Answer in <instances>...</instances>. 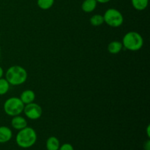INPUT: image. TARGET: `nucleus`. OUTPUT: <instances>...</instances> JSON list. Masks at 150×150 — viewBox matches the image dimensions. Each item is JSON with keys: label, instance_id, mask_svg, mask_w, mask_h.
<instances>
[{"label": "nucleus", "instance_id": "f257e3e1", "mask_svg": "<svg viewBox=\"0 0 150 150\" xmlns=\"http://www.w3.org/2000/svg\"><path fill=\"white\" fill-rule=\"evenodd\" d=\"M28 73L26 69L20 65H13L9 67L5 73V79L10 85L19 86L26 81Z\"/></svg>", "mask_w": 150, "mask_h": 150}, {"label": "nucleus", "instance_id": "f03ea898", "mask_svg": "<svg viewBox=\"0 0 150 150\" xmlns=\"http://www.w3.org/2000/svg\"><path fill=\"white\" fill-rule=\"evenodd\" d=\"M38 139L37 133L32 127H26L18 130L16 137V142L18 146L23 149H28L35 144Z\"/></svg>", "mask_w": 150, "mask_h": 150}, {"label": "nucleus", "instance_id": "7ed1b4c3", "mask_svg": "<svg viewBox=\"0 0 150 150\" xmlns=\"http://www.w3.org/2000/svg\"><path fill=\"white\" fill-rule=\"evenodd\" d=\"M123 48L130 51H139L144 45V39L142 35L137 32H129L122 38Z\"/></svg>", "mask_w": 150, "mask_h": 150}, {"label": "nucleus", "instance_id": "20e7f679", "mask_svg": "<svg viewBox=\"0 0 150 150\" xmlns=\"http://www.w3.org/2000/svg\"><path fill=\"white\" fill-rule=\"evenodd\" d=\"M24 104L19 98L12 97L8 98L4 103V111L10 117L21 115L23 111Z\"/></svg>", "mask_w": 150, "mask_h": 150}, {"label": "nucleus", "instance_id": "39448f33", "mask_svg": "<svg viewBox=\"0 0 150 150\" xmlns=\"http://www.w3.org/2000/svg\"><path fill=\"white\" fill-rule=\"evenodd\" d=\"M104 23L111 27L117 28L122 26L124 22V17L121 12L115 8H109L103 15Z\"/></svg>", "mask_w": 150, "mask_h": 150}, {"label": "nucleus", "instance_id": "423d86ee", "mask_svg": "<svg viewBox=\"0 0 150 150\" xmlns=\"http://www.w3.org/2000/svg\"><path fill=\"white\" fill-rule=\"evenodd\" d=\"M23 113L28 119L32 120H37L42 116V109L40 105L35 103L26 104L23 108Z\"/></svg>", "mask_w": 150, "mask_h": 150}, {"label": "nucleus", "instance_id": "0eeeda50", "mask_svg": "<svg viewBox=\"0 0 150 150\" xmlns=\"http://www.w3.org/2000/svg\"><path fill=\"white\" fill-rule=\"evenodd\" d=\"M11 125L16 130H21L27 127V121L24 117L21 115L15 116L11 120Z\"/></svg>", "mask_w": 150, "mask_h": 150}, {"label": "nucleus", "instance_id": "6e6552de", "mask_svg": "<svg viewBox=\"0 0 150 150\" xmlns=\"http://www.w3.org/2000/svg\"><path fill=\"white\" fill-rule=\"evenodd\" d=\"M13 138V132L7 126H0V144H5Z\"/></svg>", "mask_w": 150, "mask_h": 150}, {"label": "nucleus", "instance_id": "1a4fd4ad", "mask_svg": "<svg viewBox=\"0 0 150 150\" xmlns=\"http://www.w3.org/2000/svg\"><path fill=\"white\" fill-rule=\"evenodd\" d=\"M35 97H36V95H35L34 91L31 90V89H26V90H24L21 94L19 98L23 102V103L26 105V104L33 103L35 100Z\"/></svg>", "mask_w": 150, "mask_h": 150}, {"label": "nucleus", "instance_id": "9d476101", "mask_svg": "<svg viewBox=\"0 0 150 150\" xmlns=\"http://www.w3.org/2000/svg\"><path fill=\"white\" fill-rule=\"evenodd\" d=\"M123 45L122 42L118 40L111 41L108 45V51L111 54H117L122 50Z\"/></svg>", "mask_w": 150, "mask_h": 150}, {"label": "nucleus", "instance_id": "9b49d317", "mask_svg": "<svg viewBox=\"0 0 150 150\" xmlns=\"http://www.w3.org/2000/svg\"><path fill=\"white\" fill-rule=\"evenodd\" d=\"M97 4L96 0H84L81 4V9L84 13H92L96 9Z\"/></svg>", "mask_w": 150, "mask_h": 150}, {"label": "nucleus", "instance_id": "f8f14e48", "mask_svg": "<svg viewBox=\"0 0 150 150\" xmlns=\"http://www.w3.org/2000/svg\"><path fill=\"white\" fill-rule=\"evenodd\" d=\"M47 150H59L60 147L59 140L55 136H50L46 141Z\"/></svg>", "mask_w": 150, "mask_h": 150}, {"label": "nucleus", "instance_id": "ddd939ff", "mask_svg": "<svg viewBox=\"0 0 150 150\" xmlns=\"http://www.w3.org/2000/svg\"><path fill=\"white\" fill-rule=\"evenodd\" d=\"M133 7L139 11L144 10L147 7L149 0H131Z\"/></svg>", "mask_w": 150, "mask_h": 150}, {"label": "nucleus", "instance_id": "4468645a", "mask_svg": "<svg viewBox=\"0 0 150 150\" xmlns=\"http://www.w3.org/2000/svg\"><path fill=\"white\" fill-rule=\"evenodd\" d=\"M89 22L94 26H100L104 23L103 16L100 14H96L92 16L89 19Z\"/></svg>", "mask_w": 150, "mask_h": 150}, {"label": "nucleus", "instance_id": "2eb2a0df", "mask_svg": "<svg viewBox=\"0 0 150 150\" xmlns=\"http://www.w3.org/2000/svg\"><path fill=\"white\" fill-rule=\"evenodd\" d=\"M37 4L41 10H46L52 7L54 4V0H38Z\"/></svg>", "mask_w": 150, "mask_h": 150}, {"label": "nucleus", "instance_id": "dca6fc26", "mask_svg": "<svg viewBox=\"0 0 150 150\" xmlns=\"http://www.w3.org/2000/svg\"><path fill=\"white\" fill-rule=\"evenodd\" d=\"M10 84L5 79H0V95H4L8 92Z\"/></svg>", "mask_w": 150, "mask_h": 150}, {"label": "nucleus", "instance_id": "f3484780", "mask_svg": "<svg viewBox=\"0 0 150 150\" xmlns=\"http://www.w3.org/2000/svg\"><path fill=\"white\" fill-rule=\"evenodd\" d=\"M59 150H74V148H73V145L70 144L65 143L60 146Z\"/></svg>", "mask_w": 150, "mask_h": 150}, {"label": "nucleus", "instance_id": "a211bd4d", "mask_svg": "<svg viewBox=\"0 0 150 150\" xmlns=\"http://www.w3.org/2000/svg\"><path fill=\"white\" fill-rule=\"evenodd\" d=\"M144 150H150V141L149 139L144 144Z\"/></svg>", "mask_w": 150, "mask_h": 150}, {"label": "nucleus", "instance_id": "6ab92c4d", "mask_svg": "<svg viewBox=\"0 0 150 150\" xmlns=\"http://www.w3.org/2000/svg\"><path fill=\"white\" fill-rule=\"evenodd\" d=\"M111 0H96V1L98 3H101V4H105V3H108V1H110Z\"/></svg>", "mask_w": 150, "mask_h": 150}, {"label": "nucleus", "instance_id": "aec40b11", "mask_svg": "<svg viewBox=\"0 0 150 150\" xmlns=\"http://www.w3.org/2000/svg\"><path fill=\"white\" fill-rule=\"evenodd\" d=\"M3 75H4V70H3L2 67L0 66V79H1V78H2Z\"/></svg>", "mask_w": 150, "mask_h": 150}, {"label": "nucleus", "instance_id": "412c9836", "mask_svg": "<svg viewBox=\"0 0 150 150\" xmlns=\"http://www.w3.org/2000/svg\"><path fill=\"white\" fill-rule=\"evenodd\" d=\"M149 129H150V126L148 125L147 126V129H146V132H147V136L148 137H150V134H149Z\"/></svg>", "mask_w": 150, "mask_h": 150}, {"label": "nucleus", "instance_id": "4be33fe9", "mask_svg": "<svg viewBox=\"0 0 150 150\" xmlns=\"http://www.w3.org/2000/svg\"><path fill=\"white\" fill-rule=\"evenodd\" d=\"M0 56H1V48H0Z\"/></svg>", "mask_w": 150, "mask_h": 150}]
</instances>
